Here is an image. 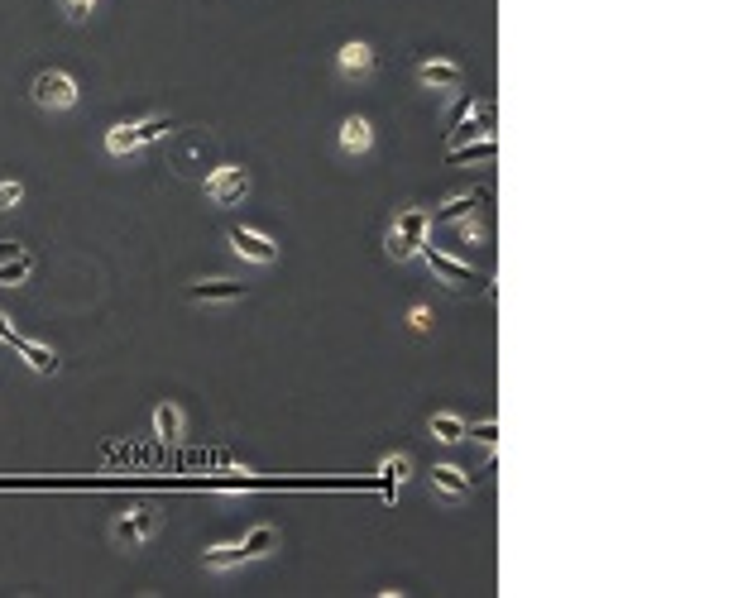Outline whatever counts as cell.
<instances>
[{
    "instance_id": "cell-7",
    "label": "cell",
    "mask_w": 733,
    "mask_h": 598,
    "mask_svg": "<svg viewBox=\"0 0 733 598\" xmlns=\"http://www.w3.org/2000/svg\"><path fill=\"white\" fill-rule=\"evenodd\" d=\"M418 81L427 91H456L460 81H465V68L456 58H422L418 62Z\"/></svg>"
},
{
    "instance_id": "cell-9",
    "label": "cell",
    "mask_w": 733,
    "mask_h": 598,
    "mask_svg": "<svg viewBox=\"0 0 733 598\" xmlns=\"http://www.w3.org/2000/svg\"><path fill=\"white\" fill-rule=\"evenodd\" d=\"M336 72L350 77V81H360V77H370L374 72V48L364 43V39H350L336 48Z\"/></svg>"
},
{
    "instance_id": "cell-8",
    "label": "cell",
    "mask_w": 733,
    "mask_h": 598,
    "mask_svg": "<svg viewBox=\"0 0 733 598\" xmlns=\"http://www.w3.org/2000/svg\"><path fill=\"white\" fill-rule=\"evenodd\" d=\"M226 240H230V249H236L240 259H249V263H278V244H274L269 235H259V230L236 225Z\"/></svg>"
},
{
    "instance_id": "cell-17",
    "label": "cell",
    "mask_w": 733,
    "mask_h": 598,
    "mask_svg": "<svg viewBox=\"0 0 733 598\" xmlns=\"http://www.w3.org/2000/svg\"><path fill=\"white\" fill-rule=\"evenodd\" d=\"M29 273H34V254H29V249H20L14 259L0 263V288H24Z\"/></svg>"
},
{
    "instance_id": "cell-26",
    "label": "cell",
    "mask_w": 733,
    "mask_h": 598,
    "mask_svg": "<svg viewBox=\"0 0 733 598\" xmlns=\"http://www.w3.org/2000/svg\"><path fill=\"white\" fill-rule=\"evenodd\" d=\"M475 436L485 441V445H494V441H498V422H479V426H475Z\"/></svg>"
},
{
    "instance_id": "cell-13",
    "label": "cell",
    "mask_w": 733,
    "mask_h": 598,
    "mask_svg": "<svg viewBox=\"0 0 733 598\" xmlns=\"http://www.w3.org/2000/svg\"><path fill=\"white\" fill-rule=\"evenodd\" d=\"M479 206H485V196H479V192H460V196H451L446 206L427 211V215H431V225H456V221H465V215H475Z\"/></svg>"
},
{
    "instance_id": "cell-1",
    "label": "cell",
    "mask_w": 733,
    "mask_h": 598,
    "mask_svg": "<svg viewBox=\"0 0 733 598\" xmlns=\"http://www.w3.org/2000/svg\"><path fill=\"white\" fill-rule=\"evenodd\" d=\"M427 230H431V215H427L422 206H408V211H398V221H393L389 240H384L389 259H398V263L418 259V254H422V244H427Z\"/></svg>"
},
{
    "instance_id": "cell-2",
    "label": "cell",
    "mask_w": 733,
    "mask_h": 598,
    "mask_svg": "<svg viewBox=\"0 0 733 598\" xmlns=\"http://www.w3.org/2000/svg\"><path fill=\"white\" fill-rule=\"evenodd\" d=\"M163 135H173V120H163V115H154V120H140V125H111L106 129V154L111 158L140 154L144 144H159Z\"/></svg>"
},
{
    "instance_id": "cell-6",
    "label": "cell",
    "mask_w": 733,
    "mask_h": 598,
    "mask_svg": "<svg viewBox=\"0 0 733 598\" xmlns=\"http://www.w3.org/2000/svg\"><path fill=\"white\" fill-rule=\"evenodd\" d=\"M154 531H159V517H154L149 508H140V503H135V508H125L121 517H115L111 536L121 541V546H144L149 536H154Z\"/></svg>"
},
{
    "instance_id": "cell-25",
    "label": "cell",
    "mask_w": 733,
    "mask_h": 598,
    "mask_svg": "<svg viewBox=\"0 0 733 598\" xmlns=\"http://www.w3.org/2000/svg\"><path fill=\"white\" fill-rule=\"evenodd\" d=\"M470 110H475V96H460V101H456V110H451V129H456V125H460Z\"/></svg>"
},
{
    "instance_id": "cell-24",
    "label": "cell",
    "mask_w": 733,
    "mask_h": 598,
    "mask_svg": "<svg viewBox=\"0 0 733 598\" xmlns=\"http://www.w3.org/2000/svg\"><path fill=\"white\" fill-rule=\"evenodd\" d=\"M408 326H412V330H427V326H431V307H412V311H408Z\"/></svg>"
},
{
    "instance_id": "cell-18",
    "label": "cell",
    "mask_w": 733,
    "mask_h": 598,
    "mask_svg": "<svg viewBox=\"0 0 733 598\" xmlns=\"http://www.w3.org/2000/svg\"><path fill=\"white\" fill-rule=\"evenodd\" d=\"M431 436H437L441 445H456V441L470 436V426H465L456 412H437V417H431Z\"/></svg>"
},
{
    "instance_id": "cell-14",
    "label": "cell",
    "mask_w": 733,
    "mask_h": 598,
    "mask_svg": "<svg viewBox=\"0 0 733 598\" xmlns=\"http://www.w3.org/2000/svg\"><path fill=\"white\" fill-rule=\"evenodd\" d=\"M14 355H20V359H29V369H34V374H43V378H53V374H58V355L48 350L43 340H29V336H20V345H14Z\"/></svg>"
},
{
    "instance_id": "cell-16",
    "label": "cell",
    "mask_w": 733,
    "mask_h": 598,
    "mask_svg": "<svg viewBox=\"0 0 733 598\" xmlns=\"http://www.w3.org/2000/svg\"><path fill=\"white\" fill-rule=\"evenodd\" d=\"M154 436L163 445H178L182 441V407L178 403H159L154 407Z\"/></svg>"
},
{
    "instance_id": "cell-4",
    "label": "cell",
    "mask_w": 733,
    "mask_h": 598,
    "mask_svg": "<svg viewBox=\"0 0 733 598\" xmlns=\"http://www.w3.org/2000/svg\"><path fill=\"white\" fill-rule=\"evenodd\" d=\"M245 192H249V173L240 163H221V168L207 177V196L216 206H236V202H245Z\"/></svg>"
},
{
    "instance_id": "cell-12",
    "label": "cell",
    "mask_w": 733,
    "mask_h": 598,
    "mask_svg": "<svg viewBox=\"0 0 733 598\" xmlns=\"http://www.w3.org/2000/svg\"><path fill=\"white\" fill-rule=\"evenodd\" d=\"M494 154H498V144H494V135H479V139H465V144H451L446 148V163L451 168H460V163H494Z\"/></svg>"
},
{
    "instance_id": "cell-5",
    "label": "cell",
    "mask_w": 733,
    "mask_h": 598,
    "mask_svg": "<svg viewBox=\"0 0 733 598\" xmlns=\"http://www.w3.org/2000/svg\"><path fill=\"white\" fill-rule=\"evenodd\" d=\"M418 259H427V269L437 273V278L446 282V288H475V282H485V278H479V273L470 269V263H460V259H451V254H441L437 244H422V254H418Z\"/></svg>"
},
{
    "instance_id": "cell-19",
    "label": "cell",
    "mask_w": 733,
    "mask_h": 598,
    "mask_svg": "<svg viewBox=\"0 0 733 598\" xmlns=\"http://www.w3.org/2000/svg\"><path fill=\"white\" fill-rule=\"evenodd\" d=\"M240 546H245V560H259V555H269L274 546H278V531L274 527H255Z\"/></svg>"
},
{
    "instance_id": "cell-10",
    "label": "cell",
    "mask_w": 733,
    "mask_h": 598,
    "mask_svg": "<svg viewBox=\"0 0 733 598\" xmlns=\"http://www.w3.org/2000/svg\"><path fill=\"white\" fill-rule=\"evenodd\" d=\"M188 297L202 307H226V302H240L245 297V282H230V278H207V282H188Z\"/></svg>"
},
{
    "instance_id": "cell-22",
    "label": "cell",
    "mask_w": 733,
    "mask_h": 598,
    "mask_svg": "<svg viewBox=\"0 0 733 598\" xmlns=\"http://www.w3.org/2000/svg\"><path fill=\"white\" fill-rule=\"evenodd\" d=\"M20 202H24V187H20V182H0V211H14Z\"/></svg>"
},
{
    "instance_id": "cell-20",
    "label": "cell",
    "mask_w": 733,
    "mask_h": 598,
    "mask_svg": "<svg viewBox=\"0 0 733 598\" xmlns=\"http://www.w3.org/2000/svg\"><path fill=\"white\" fill-rule=\"evenodd\" d=\"M408 470H412L408 455H389V460H379V474H384V493H389V498H393V489L408 479Z\"/></svg>"
},
{
    "instance_id": "cell-3",
    "label": "cell",
    "mask_w": 733,
    "mask_h": 598,
    "mask_svg": "<svg viewBox=\"0 0 733 598\" xmlns=\"http://www.w3.org/2000/svg\"><path fill=\"white\" fill-rule=\"evenodd\" d=\"M29 96H34V106H43V110H72L77 106V81L68 72H39Z\"/></svg>"
},
{
    "instance_id": "cell-23",
    "label": "cell",
    "mask_w": 733,
    "mask_h": 598,
    "mask_svg": "<svg viewBox=\"0 0 733 598\" xmlns=\"http://www.w3.org/2000/svg\"><path fill=\"white\" fill-rule=\"evenodd\" d=\"M20 336H24V330H14V326H10V317L0 311V345H10V350H14V345H20Z\"/></svg>"
},
{
    "instance_id": "cell-15",
    "label": "cell",
    "mask_w": 733,
    "mask_h": 598,
    "mask_svg": "<svg viewBox=\"0 0 733 598\" xmlns=\"http://www.w3.org/2000/svg\"><path fill=\"white\" fill-rule=\"evenodd\" d=\"M431 489L446 493V498H470L475 493V484L456 470V464H437V470H431Z\"/></svg>"
},
{
    "instance_id": "cell-21",
    "label": "cell",
    "mask_w": 733,
    "mask_h": 598,
    "mask_svg": "<svg viewBox=\"0 0 733 598\" xmlns=\"http://www.w3.org/2000/svg\"><path fill=\"white\" fill-rule=\"evenodd\" d=\"M230 565H245V546H211L207 551V570H230Z\"/></svg>"
},
{
    "instance_id": "cell-11",
    "label": "cell",
    "mask_w": 733,
    "mask_h": 598,
    "mask_svg": "<svg viewBox=\"0 0 733 598\" xmlns=\"http://www.w3.org/2000/svg\"><path fill=\"white\" fill-rule=\"evenodd\" d=\"M374 148V125L364 120V115H345L341 120V154L345 158H360Z\"/></svg>"
},
{
    "instance_id": "cell-27",
    "label": "cell",
    "mask_w": 733,
    "mask_h": 598,
    "mask_svg": "<svg viewBox=\"0 0 733 598\" xmlns=\"http://www.w3.org/2000/svg\"><path fill=\"white\" fill-rule=\"evenodd\" d=\"M92 5H96V0H68V14L82 20V14H92Z\"/></svg>"
},
{
    "instance_id": "cell-28",
    "label": "cell",
    "mask_w": 733,
    "mask_h": 598,
    "mask_svg": "<svg viewBox=\"0 0 733 598\" xmlns=\"http://www.w3.org/2000/svg\"><path fill=\"white\" fill-rule=\"evenodd\" d=\"M20 249H24L20 240H0V263H5V259H14V254H20Z\"/></svg>"
}]
</instances>
